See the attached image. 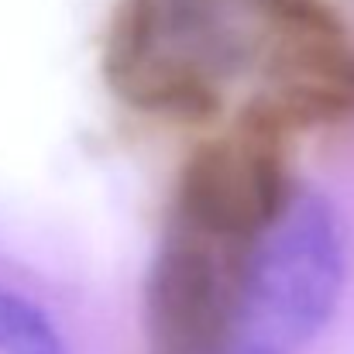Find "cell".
Wrapping results in <instances>:
<instances>
[{"mask_svg": "<svg viewBox=\"0 0 354 354\" xmlns=\"http://www.w3.org/2000/svg\"><path fill=\"white\" fill-rule=\"evenodd\" d=\"M261 237L169 217L141 296L148 354H227L248 261Z\"/></svg>", "mask_w": 354, "mask_h": 354, "instance_id": "3957f363", "label": "cell"}, {"mask_svg": "<svg viewBox=\"0 0 354 354\" xmlns=\"http://www.w3.org/2000/svg\"><path fill=\"white\" fill-rule=\"evenodd\" d=\"M111 90L141 114L279 138L354 114V41L327 0H120Z\"/></svg>", "mask_w": 354, "mask_h": 354, "instance_id": "6da1fadb", "label": "cell"}, {"mask_svg": "<svg viewBox=\"0 0 354 354\" xmlns=\"http://www.w3.org/2000/svg\"><path fill=\"white\" fill-rule=\"evenodd\" d=\"M0 354H73V348L48 310L0 282Z\"/></svg>", "mask_w": 354, "mask_h": 354, "instance_id": "277c9868", "label": "cell"}, {"mask_svg": "<svg viewBox=\"0 0 354 354\" xmlns=\"http://www.w3.org/2000/svg\"><path fill=\"white\" fill-rule=\"evenodd\" d=\"M348 227L313 186L251 251L227 354H303L334 320L348 286Z\"/></svg>", "mask_w": 354, "mask_h": 354, "instance_id": "7a4b0ae2", "label": "cell"}]
</instances>
